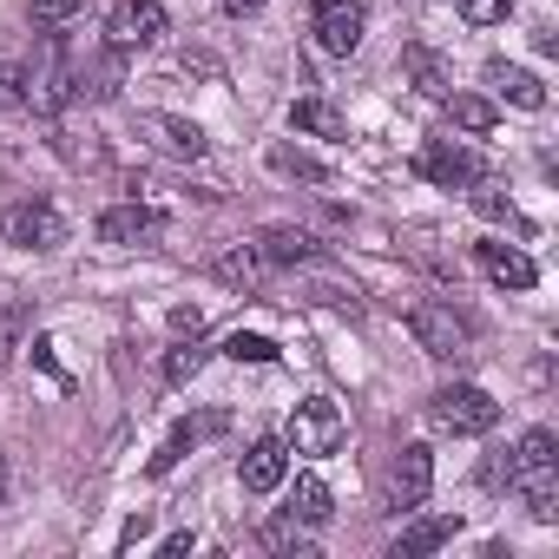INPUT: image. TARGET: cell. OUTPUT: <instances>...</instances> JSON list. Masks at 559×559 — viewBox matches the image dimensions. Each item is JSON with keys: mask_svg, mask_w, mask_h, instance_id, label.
<instances>
[{"mask_svg": "<svg viewBox=\"0 0 559 559\" xmlns=\"http://www.w3.org/2000/svg\"><path fill=\"white\" fill-rule=\"evenodd\" d=\"M408 336H415L435 362L474 356V330H467V317H454V304H415V310H408Z\"/></svg>", "mask_w": 559, "mask_h": 559, "instance_id": "obj_1", "label": "cell"}, {"mask_svg": "<svg viewBox=\"0 0 559 559\" xmlns=\"http://www.w3.org/2000/svg\"><path fill=\"white\" fill-rule=\"evenodd\" d=\"M0 243H14V250H60L67 243V217L47 198H21V204L0 211Z\"/></svg>", "mask_w": 559, "mask_h": 559, "instance_id": "obj_2", "label": "cell"}, {"mask_svg": "<svg viewBox=\"0 0 559 559\" xmlns=\"http://www.w3.org/2000/svg\"><path fill=\"white\" fill-rule=\"evenodd\" d=\"M428 415H435V428H448V435H487V428H500V402H493L487 389H474V382L441 389V395L428 402Z\"/></svg>", "mask_w": 559, "mask_h": 559, "instance_id": "obj_3", "label": "cell"}, {"mask_svg": "<svg viewBox=\"0 0 559 559\" xmlns=\"http://www.w3.org/2000/svg\"><path fill=\"white\" fill-rule=\"evenodd\" d=\"M297 454H310V461H323V454H336L343 448V408L336 402H323V395H310V402H297V415H290V435H284Z\"/></svg>", "mask_w": 559, "mask_h": 559, "instance_id": "obj_4", "label": "cell"}, {"mask_svg": "<svg viewBox=\"0 0 559 559\" xmlns=\"http://www.w3.org/2000/svg\"><path fill=\"white\" fill-rule=\"evenodd\" d=\"M507 487H520V493L559 487V441H552V428H526L520 435V448L507 461Z\"/></svg>", "mask_w": 559, "mask_h": 559, "instance_id": "obj_5", "label": "cell"}, {"mask_svg": "<svg viewBox=\"0 0 559 559\" xmlns=\"http://www.w3.org/2000/svg\"><path fill=\"white\" fill-rule=\"evenodd\" d=\"M310 27H317V47H323V53L349 60V53L362 47L369 14H362V0H317V8H310Z\"/></svg>", "mask_w": 559, "mask_h": 559, "instance_id": "obj_6", "label": "cell"}, {"mask_svg": "<svg viewBox=\"0 0 559 559\" xmlns=\"http://www.w3.org/2000/svg\"><path fill=\"white\" fill-rule=\"evenodd\" d=\"M106 40H112V53L165 40V8H158V0H119V8L106 14Z\"/></svg>", "mask_w": 559, "mask_h": 559, "instance_id": "obj_7", "label": "cell"}, {"mask_svg": "<svg viewBox=\"0 0 559 559\" xmlns=\"http://www.w3.org/2000/svg\"><path fill=\"white\" fill-rule=\"evenodd\" d=\"M428 493H435V454H428L421 441H408V448L395 454V474H389V507H395V513H415Z\"/></svg>", "mask_w": 559, "mask_h": 559, "instance_id": "obj_8", "label": "cell"}, {"mask_svg": "<svg viewBox=\"0 0 559 559\" xmlns=\"http://www.w3.org/2000/svg\"><path fill=\"white\" fill-rule=\"evenodd\" d=\"M284 474H290V441H284V435H263V441H250V454L237 461V480H243V493H276V487H284Z\"/></svg>", "mask_w": 559, "mask_h": 559, "instance_id": "obj_9", "label": "cell"}, {"mask_svg": "<svg viewBox=\"0 0 559 559\" xmlns=\"http://www.w3.org/2000/svg\"><path fill=\"white\" fill-rule=\"evenodd\" d=\"M415 171L435 178V185H448V191H461V185L480 178V158H474L467 145H454V139H428V145L415 152Z\"/></svg>", "mask_w": 559, "mask_h": 559, "instance_id": "obj_10", "label": "cell"}, {"mask_svg": "<svg viewBox=\"0 0 559 559\" xmlns=\"http://www.w3.org/2000/svg\"><path fill=\"white\" fill-rule=\"evenodd\" d=\"M93 230H99V243H152L165 230V217L152 204H112V211H99Z\"/></svg>", "mask_w": 559, "mask_h": 559, "instance_id": "obj_11", "label": "cell"}, {"mask_svg": "<svg viewBox=\"0 0 559 559\" xmlns=\"http://www.w3.org/2000/svg\"><path fill=\"white\" fill-rule=\"evenodd\" d=\"M474 263L493 276L500 290H533V284H539L533 257H526V250H513V243H474Z\"/></svg>", "mask_w": 559, "mask_h": 559, "instance_id": "obj_12", "label": "cell"}, {"mask_svg": "<svg viewBox=\"0 0 559 559\" xmlns=\"http://www.w3.org/2000/svg\"><path fill=\"white\" fill-rule=\"evenodd\" d=\"M257 250H263V263H276V270H297V263L317 257V237L297 230V224H270V230L257 237Z\"/></svg>", "mask_w": 559, "mask_h": 559, "instance_id": "obj_13", "label": "cell"}, {"mask_svg": "<svg viewBox=\"0 0 559 559\" xmlns=\"http://www.w3.org/2000/svg\"><path fill=\"white\" fill-rule=\"evenodd\" d=\"M402 73H408V86H415L421 99H448V60H441L435 47L408 40V47H402Z\"/></svg>", "mask_w": 559, "mask_h": 559, "instance_id": "obj_14", "label": "cell"}, {"mask_svg": "<svg viewBox=\"0 0 559 559\" xmlns=\"http://www.w3.org/2000/svg\"><path fill=\"white\" fill-rule=\"evenodd\" d=\"M487 86H493L500 99H513L520 112H546V86H539L526 67H507V60H493V67H487Z\"/></svg>", "mask_w": 559, "mask_h": 559, "instance_id": "obj_15", "label": "cell"}, {"mask_svg": "<svg viewBox=\"0 0 559 559\" xmlns=\"http://www.w3.org/2000/svg\"><path fill=\"white\" fill-rule=\"evenodd\" d=\"M211 270H217V284H230V290H243V297H250V290L263 284V270H270V263H263V250H257V243H230Z\"/></svg>", "mask_w": 559, "mask_h": 559, "instance_id": "obj_16", "label": "cell"}, {"mask_svg": "<svg viewBox=\"0 0 559 559\" xmlns=\"http://www.w3.org/2000/svg\"><path fill=\"white\" fill-rule=\"evenodd\" d=\"M145 132H152L171 158H204V145H211L191 119H171V112H145Z\"/></svg>", "mask_w": 559, "mask_h": 559, "instance_id": "obj_17", "label": "cell"}, {"mask_svg": "<svg viewBox=\"0 0 559 559\" xmlns=\"http://www.w3.org/2000/svg\"><path fill=\"white\" fill-rule=\"evenodd\" d=\"M454 533H461V520H454V513H428V520H415V526L395 539V559H421V552H441Z\"/></svg>", "mask_w": 559, "mask_h": 559, "instance_id": "obj_18", "label": "cell"}, {"mask_svg": "<svg viewBox=\"0 0 559 559\" xmlns=\"http://www.w3.org/2000/svg\"><path fill=\"white\" fill-rule=\"evenodd\" d=\"M217 428H224V415H204V421H178V428L165 435V448L152 454V474H171V467H178V461H185V454H191L204 435H217Z\"/></svg>", "mask_w": 559, "mask_h": 559, "instance_id": "obj_19", "label": "cell"}, {"mask_svg": "<svg viewBox=\"0 0 559 559\" xmlns=\"http://www.w3.org/2000/svg\"><path fill=\"white\" fill-rule=\"evenodd\" d=\"M263 165H270L276 178H304V185H330V165H323V158H310V152H297V145H270V152H263Z\"/></svg>", "mask_w": 559, "mask_h": 559, "instance_id": "obj_20", "label": "cell"}, {"mask_svg": "<svg viewBox=\"0 0 559 559\" xmlns=\"http://www.w3.org/2000/svg\"><path fill=\"white\" fill-rule=\"evenodd\" d=\"M290 126H297V132H317V139H349L343 112L323 106V99H297V106H290Z\"/></svg>", "mask_w": 559, "mask_h": 559, "instance_id": "obj_21", "label": "cell"}, {"mask_svg": "<svg viewBox=\"0 0 559 559\" xmlns=\"http://www.w3.org/2000/svg\"><path fill=\"white\" fill-rule=\"evenodd\" d=\"M330 513H336L330 487H323L317 474H304V480H297V493H290V520H304V526H323Z\"/></svg>", "mask_w": 559, "mask_h": 559, "instance_id": "obj_22", "label": "cell"}, {"mask_svg": "<svg viewBox=\"0 0 559 559\" xmlns=\"http://www.w3.org/2000/svg\"><path fill=\"white\" fill-rule=\"evenodd\" d=\"M448 112H454V126H461V132H493V119H500L480 93H448Z\"/></svg>", "mask_w": 559, "mask_h": 559, "instance_id": "obj_23", "label": "cell"}, {"mask_svg": "<svg viewBox=\"0 0 559 559\" xmlns=\"http://www.w3.org/2000/svg\"><path fill=\"white\" fill-rule=\"evenodd\" d=\"M474 211H480V217H493V224H513V230H533V224H526V217L513 211V198H507L500 185H480V178H474Z\"/></svg>", "mask_w": 559, "mask_h": 559, "instance_id": "obj_24", "label": "cell"}, {"mask_svg": "<svg viewBox=\"0 0 559 559\" xmlns=\"http://www.w3.org/2000/svg\"><path fill=\"white\" fill-rule=\"evenodd\" d=\"M204 356H211V349H204L198 336H185L178 349H165V382H171V389H185V382L204 369Z\"/></svg>", "mask_w": 559, "mask_h": 559, "instance_id": "obj_25", "label": "cell"}, {"mask_svg": "<svg viewBox=\"0 0 559 559\" xmlns=\"http://www.w3.org/2000/svg\"><path fill=\"white\" fill-rule=\"evenodd\" d=\"M93 8V0H34V27H67Z\"/></svg>", "mask_w": 559, "mask_h": 559, "instance_id": "obj_26", "label": "cell"}, {"mask_svg": "<svg viewBox=\"0 0 559 559\" xmlns=\"http://www.w3.org/2000/svg\"><path fill=\"white\" fill-rule=\"evenodd\" d=\"M27 106V67L0 60V112H21Z\"/></svg>", "mask_w": 559, "mask_h": 559, "instance_id": "obj_27", "label": "cell"}, {"mask_svg": "<svg viewBox=\"0 0 559 559\" xmlns=\"http://www.w3.org/2000/svg\"><path fill=\"white\" fill-rule=\"evenodd\" d=\"M224 356H230V362H276V343H270V336H243V330H237V336L224 343Z\"/></svg>", "mask_w": 559, "mask_h": 559, "instance_id": "obj_28", "label": "cell"}, {"mask_svg": "<svg viewBox=\"0 0 559 559\" xmlns=\"http://www.w3.org/2000/svg\"><path fill=\"white\" fill-rule=\"evenodd\" d=\"M21 330H27V310H21V304H8V310H0V369L14 362V349H21Z\"/></svg>", "mask_w": 559, "mask_h": 559, "instance_id": "obj_29", "label": "cell"}, {"mask_svg": "<svg viewBox=\"0 0 559 559\" xmlns=\"http://www.w3.org/2000/svg\"><path fill=\"white\" fill-rule=\"evenodd\" d=\"M454 8H461V21H474V27H493V21L513 14V0H454Z\"/></svg>", "mask_w": 559, "mask_h": 559, "instance_id": "obj_30", "label": "cell"}, {"mask_svg": "<svg viewBox=\"0 0 559 559\" xmlns=\"http://www.w3.org/2000/svg\"><path fill=\"white\" fill-rule=\"evenodd\" d=\"M263 546H276V552L297 546V559H310V546L297 539V520H270V526H263Z\"/></svg>", "mask_w": 559, "mask_h": 559, "instance_id": "obj_31", "label": "cell"}, {"mask_svg": "<svg viewBox=\"0 0 559 559\" xmlns=\"http://www.w3.org/2000/svg\"><path fill=\"white\" fill-rule=\"evenodd\" d=\"M526 513H533L539 526H552V520H559V487H539V493H526Z\"/></svg>", "mask_w": 559, "mask_h": 559, "instance_id": "obj_32", "label": "cell"}, {"mask_svg": "<svg viewBox=\"0 0 559 559\" xmlns=\"http://www.w3.org/2000/svg\"><path fill=\"white\" fill-rule=\"evenodd\" d=\"M171 330H178V336H198V330H204V317L185 304V310H171Z\"/></svg>", "mask_w": 559, "mask_h": 559, "instance_id": "obj_33", "label": "cell"}, {"mask_svg": "<svg viewBox=\"0 0 559 559\" xmlns=\"http://www.w3.org/2000/svg\"><path fill=\"white\" fill-rule=\"evenodd\" d=\"M263 0H224V14H257Z\"/></svg>", "mask_w": 559, "mask_h": 559, "instance_id": "obj_34", "label": "cell"}, {"mask_svg": "<svg viewBox=\"0 0 559 559\" xmlns=\"http://www.w3.org/2000/svg\"><path fill=\"white\" fill-rule=\"evenodd\" d=\"M0 507H8V454H0Z\"/></svg>", "mask_w": 559, "mask_h": 559, "instance_id": "obj_35", "label": "cell"}]
</instances>
